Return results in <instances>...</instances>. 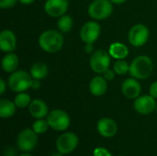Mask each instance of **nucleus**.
Here are the masks:
<instances>
[{"instance_id":"obj_17","label":"nucleus","mask_w":157,"mask_h":156,"mask_svg":"<svg viewBox=\"0 0 157 156\" xmlns=\"http://www.w3.org/2000/svg\"><path fill=\"white\" fill-rule=\"evenodd\" d=\"M108 89L107 80L103 76H95L89 83V91L95 97L103 96Z\"/></svg>"},{"instance_id":"obj_5","label":"nucleus","mask_w":157,"mask_h":156,"mask_svg":"<svg viewBox=\"0 0 157 156\" xmlns=\"http://www.w3.org/2000/svg\"><path fill=\"white\" fill-rule=\"evenodd\" d=\"M47 121L50 128L56 131H63L70 126V117L69 115L62 109H54L51 111L47 116Z\"/></svg>"},{"instance_id":"obj_4","label":"nucleus","mask_w":157,"mask_h":156,"mask_svg":"<svg viewBox=\"0 0 157 156\" xmlns=\"http://www.w3.org/2000/svg\"><path fill=\"white\" fill-rule=\"evenodd\" d=\"M113 10L112 2L110 0H94L88 6L89 16L96 20L108 18Z\"/></svg>"},{"instance_id":"obj_10","label":"nucleus","mask_w":157,"mask_h":156,"mask_svg":"<svg viewBox=\"0 0 157 156\" xmlns=\"http://www.w3.org/2000/svg\"><path fill=\"white\" fill-rule=\"evenodd\" d=\"M101 28L96 21H88L84 24L80 30L81 40L86 43H94L100 35Z\"/></svg>"},{"instance_id":"obj_32","label":"nucleus","mask_w":157,"mask_h":156,"mask_svg":"<svg viewBox=\"0 0 157 156\" xmlns=\"http://www.w3.org/2000/svg\"><path fill=\"white\" fill-rule=\"evenodd\" d=\"M0 86H1V87H0V94L3 95L5 93V91H6V83H5V81L3 79L0 80Z\"/></svg>"},{"instance_id":"obj_24","label":"nucleus","mask_w":157,"mask_h":156,"mask_svg":"<svg viewBox=\"0 0 157 156\" xmlns=\"http://www.w3.org/2000/svg\"><path fill=\"white\" fill-rule=\"evenodd\" d=\"M49 128H50V126H49V123H48L47 120H45L43 119L36 120L34 121L33 125H32V129L37 134H42V133L46 132Z\"/></svg>"},{"instance_id":"obj_19","label":"nucleus","mask_w":157,"mask_h":156,"mask_svg":"<svg viewBox=\"0 0 157 156\" xmlns=\"http://www.w3.org/2000/svg\"><path fill=\"white\" fill-rule=\"evenodd\" d=\"M109 53L111 57L117 60H121L128 56L129 49L125 44L121 42H113L109 49Z\"/></svg>"},{"instance_id":"obj_21","label":"nucleus","mask_w":157,"mask_h":156,"mask_svg":"<svg viewBox=\"0 0 157 156\" xmlns=\"http://www.w3.org/2000/svg\"><path fill=\"white\" fill-rule=\"evenodd\" d=\"M49 74L48 65L44 63H36L30 68V75L33 79L40 80L45 78Z\"/></svg>"},{"instance_id":"obj_30","label":"nucleus","mask_w":157,"mask_h":156,"mask_svg":"<svg viewBox=\"0 0 157 156\" xmlns=\"http://www.w3.org/2000/svg\"><path fill=\"white\" fill-rule=\"evenodd\" d=\"M40 87V81L37 80V79L32 80L30 88H32V89H34V90H37V89H39Z\"/></svg>"},{"instance_id":"obj_29","label":"nucleus","mask_w":157,"mask_h":156,"mask_svg":"<svg viewBox=\"0 0 157 156\" xmlns=\"http://www.w3.org/2000/svg\"><path fill=\"white\" fill-rule=\"evenodd\" d=\"M149 92H150V95L153 97L157 98V81L151 85L150 89H149Z\"/></svg>"},{"instance_id":"obj_12","label":"nucleus","mask_w":157,"mask_h":156,"mask_svg":"<svg viewBox=\"0 0 157 156\" xmlns=\"http://www.w3.org/2000/svg\"><path fill=\"white\" fill-rule=\"evenodd\" d=\"M68 9L67 0H47L44 5L45 12L52 17L63 16Z\"/></svg>"},{"instance_id":"obj_9","label":"nucleus","mask_w":157,"mask_h":156,"mask_svg":"<svg viewBox=\"0 0 157 156\" xmlns=\"http://www.w3.org/2000/svg\"><path fill=\"white\" fill-rule=\"evenodd\" d=\"M149 38V29L144 24L134 25L129 31L128 39L130 43L134 47L144 45Z\"/></svg>"},{"instance_id":"obj_20","label":"nucleus","mask_w":157,"mask_h":156,"mask_svg":"<svg viewBox=\"0 0 157 156\" xmlns=\"http://www.w3.org/2000/svg\"><path fill=\"white\" fill-rule=\"evenodd\" d=\"M16 104L8 99L0 100V117L2 119H8L12 117L16 112Z\"/></svg>"},{"instance_id":"obj_23","label":"nucleus","mask_w":157,"mask_h":156,"mask_svg":"<svg viewBox=\"0 0 157 156\" xmlns=\"http://www.w3.org/2000/svg\"><path fill=\"white\" fill-rule=\"evenodd\" d=\"M16 106L19 108H27L29 106L30 102H31V99H30V96L27 93H24V92H20L18 93L16 97H15V100H14Z\"/></svg>"},{"instance_id":"obj_6","label":"nucleus","mask_w":157,"mask_h":156,"mask_svg":"<svg viewBox=\"0 0 157 156\" xmlns=\"http://www.w3.org/2000/svg\"><path fill=\"white\" fill-rule=\"evenodd\" d=\"M17 144L20 151L25 153L30 152L38 144V134L33 129H24L17 135Z\"/></svg>"},{"instance_id":"obj_38","label":"nucleus","mask_w":157,"mask_h":156,"mask_svg":"<svg viewBox=\"0 0 157 156\" xmlns=\"http://www.w3.org/2000/svg\"><path fill=\"white\" fill-rule=\"evenodd\" d=\"M119 156H123V155H119Z\"/></svg>"},{"instance_id":"obj_22","label":"nucleus","mask_w":157,"mask_h":156,"mask_svg":"<svg viewBox=\"0 0 157 156\" xmlns=\"http://www.w3.org/2000/svg\"><path fill=\"white\" fill-rule=\"evenodd\" d=\"M74 25V20L70 16L63 15L59 17L57 21V27L58 29L63 32H68L72 29Z\"/></svg>"},{"instance_id":"obj_27","label":"nucleus","mask_w":157,"mask_h":156,"mask_svg":"<svg viewBox=\"0 0 157 156\" xmlns=\"http://www.w3.org/2000/svg\"><path fill=\"white\" fill-rule=\"evenodd\" d=\"M17 0H0V7L3 9L10 8L16 5Z\"/></svg>"},{"instance_id":"obj_31","label":"nucleus","mask_w":157,"mask_h":156,"mask_svg":"<svg viewBox=\"0 0 157 156\" xmlns=\"http://www.w3.org/2000/svg\"><path fill=\"white\" fill-rule=\"evenodd\" d=\"M93 51H94L93 43H86L85 46V51L86 53H91V52H93Z\"/></svg>"},{"instance_id":"obj_15","label":"nucleus","mask_w":157,"mask_h":156,"mask_svg":"<svg viewBox=\"0 0 157 156\" xmlns=\"http://www.w3.org/2000/svg\"><path fill=\"white\" fill-rule=\"evenodd\" d=\"M17 46V38L13 31L4 29L0 33V48L5 52H12Z\"/></svg>"},{"instance_id":"obj_28","label":"nucleus","mask_w":157,"mask_h":156,"mask_svg":"<svg viewBox=\"0 0 157 156\" xmlns=\"http://www.w3.org/2000/svg\"><path fill=\"white\" fill-rule=\"evenodd\" d=\"M115 74H116V73H115L114 71H112V70H110V69L109 68L108 70H106V71L103 73V77H104L107 81H111V80L114 79Z\"/></svg>"},{"instance_id":"obj_34","label":"nucleus","mask_w":157,"mask_h":156,"mask_svg":"<svg viewBox=\"0 0 157 156\" xmlns=\"http://www.w3.org/2000/svg\"><path fill=\"white\" fill-rule=\"evenodd\" d=\"M112 2V4H116V5H121V4H123L125 3L127 0H110Z\"/></svg>"},{"instance_id":"obj_18","label":"nucleus","mask_w":157,"mask_h":156,"mask_svg":"<svg viewBox=\"0 0 157 156\" xmlns=\"http://www.w3.org/2000/svg\"><path fill=\"white\" fill-rule=\"evenodd\" d=\"M18 58L13 52H7L1 61L2 69L6 73H13L17 68Z\"/></svg>"},{"instance_id":"obj_35","label":"nucleus","mask_w":157,"mask_h":156,"mask_svg":"<svg viewBox=\"0 0 157 156\" xmlns=\"http://www.w3.org/2000/svg\"><path fill=\"white\" fill-rule=\"evenodd\" d=\"M52 156H63V154H61L60 152H58V151H57V153L53 154Z\"/></svg>"},{"instance_id":"obj_7","label":"nucleus","mask_w":157,"mask_h":156,"mask_svg":"<svg viewBox=\"0 0 157 156\" xmlns=\"http://www.w3.org/2000/svg\"><path fill=\"white\" fill-rule=\"evenodd\" d=\"M78 137L74 132H65L60 135L56 140V149L63 154H71L78 145Z\"/></svg>"},{"instance_id":"obj_25","label":"nucleus","mask_w":157,"mask_h":156,"mask_svg":"<svg viewBox=\"0 0 157 156\" xmlns=\"http://www.w3.org/2000/svg\"><path fill=\"white\" fill-rule=\"evenodd\" d=\"M113 69L117 74L123 75L130 71V65L128 64V63L126 61H124L123 59H121V60H118L114 63Z\"/></svg>"},{"instance_id":"obj_3","label":"nucleus","mask_w":157,"mask_h":156,"mask_svg":"<svg viewBox=\"0 0 157 156\" xmlns=\"http://www.w3.org/2000/svg\"><path fill=\"white\" fill-rule=\"evenodd\" d=\"M31 75L26 71L13 72L8 78V86L14 92H25L31 86Z\"/></svg>"},{"instance_id":"obj_11","label":"nucleus","mask_w":157,"mask_h":156,"mask_svg":"<svg viewBox=\"0 0 157 156\" xmlns=\"http://www.w3.org/2000/svg\"><path fill=\"white\" fill-rule=\"evenodd\" d=\"M156 106L155 98L151 95L138 97L134 101V109L142 115L151 114L156 109Z\"/></svg>"},{"instance_id":"obj_2","label":"nucleus","mask_w":157,"mask_h":156,"mask_svg":"<svg viewBox=\"0 0 157 156\" xmlns=\"http://www.w3.org/2000/svg\"><path fill=\"white\" fill-rule=\"evenodd\" d=\"M154 64L150 57L141 55L136 57L130 64V74L135 79H146L153 72Z\"/></svg>"},{"instance_id":"obj_8","label":"nucleus","mask_w":157,"mask_h":156,"mask_svg":"<svg viewBox=\"0 0 157 156\" xmlns=\"http://www.w3.org/2000/svg\"><path fill=\"white\" fill-rule=\"evenodd\" d=\"M90 67L97 74H103L110 64V54L104 50H98L90 57Z\"/></svg>"},{"instance_id":"obj_16","label":"nucleus","mask_w":157,"mask_h":156,"mask_svg":"<svg viewBox=\"0 0 157 156\" xmlns=\"http://www.w3.org/2000/svg\"><path fill=\"white\" fill-rule=\"evenodd\" d=\"M29 111L30 115L35 119H43L48 116L49 108L47 104L41 99H34L29 106Z\"/></svg>"},{"instance_id":"obj_36","label":"nucleus","mask_w":157,"mask_h":156,"mask_svg":"<svg viewBox=\"0 0 157 156\" xmlns=\"http://www.w3.org/2000/svg\"><path fill=\"white\" fill-rule=\"evenodd\" d=\"M19 156H33L31 155L30 154H28V153H25V154H20Z\"/></svg>"},{"instance_id":"obj_1","label":"nucleus","mask_w":157,"mask_h":156,"mask_svg":"<svg viewBox=\"0 0 157 156\" xmlns=\"http://www.w3.org/2000/svg\"><path fill=\"white\" fill-rule=\"evenodd\" d=\"M39 44L44 51L54 53L62 49L63 45V36L57 30L49 29L40 34Z\"/></svg>"},{"instance_id":"obj_13","label":"nucleus","mask_w":157,"mask_h":156,"mask_svg":"<svg viewBox=\"0 0 157 156\" xmlns=\"http://www.w3.org/2000/svg\"><path fill=\"white\" fill-rule=\"evenodd\" d=\"M97 129L98 133L105 138H111L115 136L118 132L117 123L109 118L100 119L98 122Z\"/></svg>"},{"instance_id":"obj_33","label":"nucleus","mask_w":157,"mask_h":156,"mask_svg":"<svg viewBox=\"0 0 157 156\" xmlns=\"http://www.w3.org/2000/svg\"><path fill=\"white\" fill-rule=\"evenodd\" d=\"M21 4H23V5H30V4H32L35 0H18Z\"/></svg>"},{"instance_id":"obj_37","label":"nucleus","mask_w":157,"mask_h":156,"mask_svg":"<svg viewBox=\"0 0 157 156\" xmlns=\"http://www.w3.org/2000/svg\"><path fill=\"white\" fill-rule=\"evenodd\" d=\"M156 112H157V106H156Z\"/></svg>"},{"instance_id":"obj_14","label":"nucleus","mask_w":157,"mask_h":156,"mask_svg":"<svg viewBox=\"0 0 157 156\" xmlns=\"http://www.w3.org/2000/svg\"><path fill=\"white\" fill-rule=\"evenodd\" d=\"M122 94L129 99H136L140 97L141 85L135 78H127L121 85Z\"/></svg>"},{"instance_id":"obj_26","label":"nucleus","mask_w":157,"mask_h":156,"mask_svg":"<svg viewBox=\"0 0 157 156\" xmlns=\"http://www.w3.org/2000/svg\"><path fill=\"white\" fill-rule=\"evenodd\" d=\"M93 155L94 156H113L109 150L103 147H98L93 151Z\"/></svg>"}]
</instances>
